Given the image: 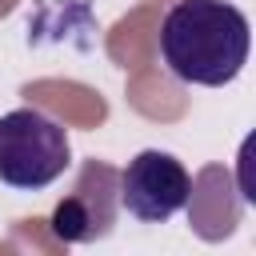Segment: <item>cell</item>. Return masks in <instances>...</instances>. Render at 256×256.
Listing matches in <instances>:
<instances>
[{
	"mask_svg": "<svg viewBox=\"0 0 256 256\" xmlns=\"http://www.w3.org/2000/svg\"><path fill=\"white\" fill-rule=\"evenodd\" d=\"M248 16L228 0H180L160 20V60L180 84H232L248 64Z\"/></svg>",
	"mask_w": 256,
	"mask_h": 256,
	"instance_id": "6da1fadb",
	"label": "cell"
},
{
	"mask_svg": "<svg viewBox=\"0 0 256 256\" xmlns=\"http://www.w3.org/2000/svg\"><path fill=\"white\" fill-rule=\"evenodd\" d=\"M72 144L60 120L40 108H12L0 116V184L40 192L64 176Z\"/></svg>",
	"mask_w": 256,
	"mask_h": 256,
	"instance_id": "7a4b0ae2",
	"label": "cell"
},
{
	"mask_svg": "<svg viewBox=\"0 0 256 256\" xmlns=\"http://www.w3.org/2000/svg\"><path fill=\"white\" fill-rule=\"evenodd\" d=\"M120 216V172L104 160H84L72 192L60 196L52 208V236L64 244H92L112 232Z\"/></svg>",
	"mask_w": 256,
	"mask_h": 256,
	"instance_id": "3957f363",
	"label": "cell"
},
{
	"mask_svg": "<svg viewBox=\"0 0 256 256\" xmlns=\"http://www.w3.org/2000/svg\"><path fill=\"white\" fill-rule=\"evenodd\" d=\"M188 200H192V176L172 152L144 148L120 172V208H128V216L144 224L172 220Z\"/></svg>",
	"mask_w": 256,
	"mask_h": 256,
	"instance_id": "277c9868",
	"label": "cell"
}]
</instances>
